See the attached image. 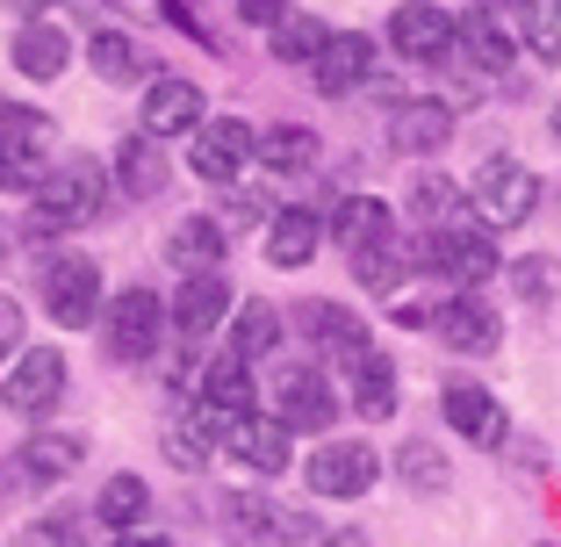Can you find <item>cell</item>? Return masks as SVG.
Returning <instances> with one entry per match:
<instances>
[{
  "label": "cell",
  "mask_w": 561,
  "mask_h": 547,
  "mask_svg": "<svg viewBox=\"0 0 561 547\" xmlns=\"http://www.w3.org/2000/svg\"><path fill=\"white\" fill-rule=\"evenodd\" d=\"M101 202H108V173H101L94 159H66V167L44 173V187L30 195V216H22V224H30L36 238H66V231H80V224H94Z\"/></svg>",
  "instance_id": "obj_1"
},
{
  "label": "cell",
  "mask_w": 561,
  "mask_h": 547,
  "mask_svg": "<svg viewBox=\"0 0 561 547\" xmlns=\"http://www.w3.org/2000/svg\"><path fill=\"white\" fill-rule=\"evenodd\" d=\"M417 266H425L432 282H454L461 296H476L482 282H496V238L482 224H446V231H425L417 238Z\"/></svg>",
  "instance_id": "obj_2"
},
{
  "label": "cell",
  "mask_w": 561,
  "mask_h": 547,
  "mask_svg": "<svg viewBox=\"0 0 561 547\" xmlns=\"http://www.w3.org/2000/svg\"><path fill=\"white\" fill-rule=\"evenodd\" d=\"M50 173V116L30 101H0V187L36 195Z\"/></svg>",
  "instance_id": "obj_3"
},
{
  "label": "cell",
  "mask_w": 561,
  "mask_h": 547,
  "mask_svg": "<svg viewBox=\"0 0 561 547\" xmlns=\"http://www.w3.org/2000/svg\"><path fill=\"white\" fill-rule=\"evenodd\" d=\"M36 296H44L50 324H66V332H87L101 317V266L87 252H50L36 266Z\"/></svg>",
  "instance_id": "obj_4"
},
{
  "label": "cell",
  "mask_w": 561,
  "mask_h": 547,
  "mask_svg": "<svg viewBox=\"0 0 561 547\" xmlns=\"http://www.w3.org/2000/svg\"><path fill=\"white\" fill-rule=\"evenodd\" d=\"M159 339H165V296L159 288H123V296H108V317H101L108 361H151Z\"/></svg>",
  "instance_id": "obj_5"
},
{
  "label": "cell",
  "mask_w": 561,
  "mask_h": 547,
  "mask_svg": "<svg viewBox=\"0 0 561 547\" xmlns=\"http://www.w3.org/2000/svg\"><path fill=\"white\" fill-rule=\"evenodd\" d=\"M381 476V454L367 440H324V447L302 461V482H310L324 504H346V498H367Z\"/></svg>",
  "instance_id": "obj_6"
},
{
  "label": "cell",
  "mask_w": 561,
  "mask_h": 547,
  "mask_svg": "<svg viewBox=\"0 0 561 547\" xmlns=\"http://www.w3.org/2000/svg\"><path fill=\"white\" fill-rule=\"evenodd\" d=\"M66 381H72V367H66L58 346H22L15 367L0 375V403H8L15 418H44L50 403L66 397Z\"/></svg>",
  "instance_id": "obj_7"
},
{
  "label": "cell",
  "mask_w": 561,
  "mask_h": 547,
  "mask_svg": "<svg viewBox=\"0 0 561 547\" xmlns=\"http://www.w3.org/2000/svg\"><path fill=\"white\" fill-rule=\"evenodd\" d=\"M252 159H260V130H252L245 116H209L195 130V145H187V167H195V181H209V187L238 181Z\"/></svg>",
  "instance_id": "obj_8"
},
{
  "label": "cell",
  "mask_w": 561,
  "mask_h": 547,
  "mask_svg": "<svg viewBox=\"0 0 561 547\" xmlns=\"http://www.w3.org/2000/svg\"><path fill=\"white\" fill-rule=\"evenodd\" d=\"M202 123H209V94H202L195 80H181V72H159V80L145 87V109H137V130L145 137H195Z\"/></svg>",
  "instance_id": "obj_9"
},
{
  "label": "cell",
  "mask_w": 561,
  "mask_h": 547,
  "mask_svg": "<svg viewBox=\"0 0 561 547\" xmlns=\"http://www.w3.org/2000/svg\"><path fill=\"white\" fill-rule=\"evenodd\" d=\"M468 202H476V209L490 216V224H526V216L540 209V173L496 151L490 167L476 173V195H468Z\"/></svg>",
  "instance_id": "obj_10"
},
{
  "label": "cell",
  "mask_w": 561,
  "mask_h": 547,
  "mask_svg": "<svg viewBox=\"0 0 561 547\" xmlns=\"http://www.w3.org/2000/svg\"><path fill=\"white\" fill-rule=\"evenodd\" d=\"M274 418L288 432H324L339 418V389H331L317 367H280L274 375Z\"/></svg>",
  "instance_id": "obj_11"
},
{
  "label": "cell",
  "mask_w": 561,
  "mask_h": 547,
  "mask_svg": "<svg viewBox=\"0 0 561 547\" xmlns=\"http://www.w3.org/2000/svg\"><path fill=\"white\" fill-rule=\"evenodd\" d=\"M231 310H238L231 274L216 266V274H187V282L173 288V310H165V317H173V332H181V339H209Z\"/></svg>",
  "instance_id": "obj_12"
},
{
  "label": "cell",
  "mask_w": 561,
  "mask_h": 547,
  "mask_svg": "<svg viewBox=\"0 0 561 547\" xmlns=\"http://www.w3.org/2000/svg\"><path fill=\"white\" fill-rule=\"evenodd\" d=\"M454 30H461V22L446 15V8H432V0H411V8L389 15V44H397V58H411V66H439L446 50H454Z\"/></svg>",
  "instance_id": "obj_13"
},
{
  "label": "cell",
  "mask_w": 561,
  "mask_h": 547,
  "mask_svg": "<svg viewBox=\"0 0 561 547\" xmlns=\"http://www.w3.org/2000/svg\"><path fill=\"white\" fill-rule=\"evenodd\" d=\"M224 454H238V461L252 468V476H280V468L296 461V440H288V425H280L274 411H245L231 418V432H224Z\"/></svg>",
  "instance_id": "obj_14"
},
{
  "label": "cell",
  "mask_w": 561,
  "mask_h": 547,
  "mask_svg": "<svg viewBox=\"0 0 561 547\" xmlns=\"http://www.w3.org/2000/svg\"><path fill=\"white\" fill-rule=\"evenodd\" d=\"M439 411H446V425L461 432L468 447H504V403L482 389V381H446L439 389Z\"/></svg>",
  "instance_id": "obj_15"
},
{
  "label": "cell",
  "mask_w": 561,
  "mask_h": 547,
  "mask_svg": "<svg viewBox=\"0 0 561 547\" xmlns=\"http://www.w3.org/2000/svg\"><path fill=\"white\" fill-rule=\"evenodd\" d=\"M346 403L367 418V425H381V418H397V403H403V375H397V353H381V346H367L360 361L346 367Z\"/></svg>",
  "instance_id": "obj_16"
},
{
  "label": "cell",
  "mask_w": 561,
  "mask_h": 547,
  "mask_svg": "<svg viewBox=\"0 0 561 547\" xmlns=\"http://www.w3.org/2000/svg\"><path fill=\"white\" fill-rule=\"evenodd\" d=\"M375 36H360V30H339L324 50H317V66H310V80H317V94H353V87H367L375 80Z\"/></svg>",
  "instance_id": "obj_17"
},
{
  "label": "cell",
  "mask_w": 561,
  "mask_h": 547,
  "mask_svg": "<svg viewBox=\"0 0 561 547\" xmlns=\"http://www.w3.org/2000/svg\"><path fill=\"white\" fill-rule=\"evenodd\" d=\"M224 252H231V224L224 216H181L165 231V260L181 266V274H216Z\"/></svg>",
  "instance_id": "obj_18"
},
{
  "label": "cell",
  "mask_w": 561,
  "mask_h": 547,
  "mask_svg": "<svg viewBox=\"0 0 561 547\" xmlns=\"http://www.w3.org/2000/svg\"><path fill=\"white\" fill-rule=\"evenodd\" d=\"M432 324H439V339L454 353H496V339H504V324H496V310L482 296H454L432 310Z\"/></svg>",
  "instance_id": "obj_19"
},
{
  "label": "cell",
  "mask_w": 561,
  "mask_h": 547,
  "mask_svg": "<svg viewBox=\"0 0 561 547\" xmlns=\"http://www.w3.org/2000/svg\"><path fill=\"white\" fill-rule=\"evenodd\" d=\"M411 266H417V246H411L403 231H381L375 246H360V252H353V282H360L367 296H397Z\"/></svg>",
  "instance_id": "obj_20"
},
{
  "label": "cell",
  "mask_w": 561,
  "mask_h": 547,
  "mask_svg": "<svg viewBox=\"0 0 561 547\" xmlns=\"http://www.w3.org/2000/svg\"><path fill=\"white\" fill-rule=\"evenodd\" d=\"M108 181L123 187V195H137V202H151L165 187V145L159 137H145V130H130L116 145V159H108Z\"/></svg>",
  "instance_id": "obj_21"
},
{
  "label": "cell",
  "mask_w": 561,
  "mask_h": 547,
  "mask_svg": "<svg viewBox=\"0 0 561 547\" xmlns=\"http://www.w3.org/2000/svg\"><path fill=\"white\" fill-rule=\"evenodd\" d=\"M66 66H72V36L58 30L50 15H36V22L15 30V72H22V80H58Z\"/></svg>",
  "instance_id": "obj_22"
},
{
  "label": "cell",
  "mask_w": 561,
  "mask_h": 547,
  "mask_svg": "<svg viewBox=\"0 0 561 547\" xmlns=\"http://www.w3.org/2000/svg\"><path fill=\"white\" fill-rule=\"evenodd\" d=\"M296 324L310 332V346H317V353H339L346 367L367 353V324H360L353 310H339V303H302V317H296Z\"/></svg>",
  "instance_id": "obj_23"
},
{
  "label": "cell",
  "mask_w": 561,
  "mask_h": 547,
  "mask_svg": "<svg viewBox=\"0 0 561 547\" xmlns=\"http://www.w3.org/2000/svg\"><path fill=\"white\" fill-rule=\"evenodd\" d=\"M446 137H454V101H397V116H389L397 151H439Z\"/></svg>",
  "instance_id": "obj_24"
},
{
  "label": "cell",
  "mask_w": 561,
  "mask_h": 547,
  "mask_svg": "<svg viewBox=\"0 0 561 547\" xmlns=\"http://www.w3.org/2000/svg\"><path fill=\"white\" fill-rule=\"evenodd\" d=\"M454 44H468V58H476L482 72H504V66H512V50H518V15H490V8H476V15L454 30Z\"/></svg>",
  "instance_id": "obj_25"
},
{
  "label": "cell",
  "mask_w": 561,
  "mask_h": 547,
  "mask_svg": "<svg viewBox=\"0 0 561 547\" xmlns=\"http://www.w3.org/2000/svg\"><path fill=\"white\" fill-rule=\"evenodd\" d=\"M317 246H324V224H317L310 209H280V216H266V260H274V266H310Z\"/></svg>",
  "instance_id": "obj_26"
},
{
  "label": "cell",
  "mask_w": 561,
  "mask_h": 547,
  "mask_svg": "<svg viewBox=\"0 0 561 547\" xmlns=\"http://www.w3.org/2000/svg\"><path fill=\"white\" fill-rule=\"evenodd\" d=\"M145 512H151V482H145V476H130V468H123V476L101 482L94 518H101L108 533H137V526H145Z\"/></svg>",
  "instance_id": "obj_27"
},
{
  "label": "cell",
  "mask_w": 561,
  "mask_h": 547,
  "mask_svg": "<svg viewBox=\"0 0 561 547\" xmlns=\"http://www.w3.org/2000/svg\"><path fill=\"white\" fill-rule=\"evenodd\" d=\"M195 403H209V411H224V418H245L252 411V367L238 361V353L209 361V375L195 381Z\"/></svg>",
  "instance_id": "obj_28"
},
{
  "label": "cell",
  "mask_w": 561,
  "mask_h": 547,
  "mask_svg": "<svg viewBox=\"0 0 561 547\" xmlns=\"http://www.w3.org/2000/svg\"><path fill=\"white\" fill-rule=\"evenodd\" d=\"M331 231H339L346 252H360V246H375L381 231H397V209H389L381 195H346L339 209H331Z\"/></svg>",
  "instance_id": "obj_29"
},
{
  "label": "cell",
  "mask_w": 561,
  "mask_h": 547,
  "mask_svg": "<svg viewBox=\"0 0 561 547\" xmlns=\"http://www.w3.org/2000/svg\"><path fill=\"white\" fill-rule=\"evenodd\" d=\"M87 440L80 432H36V440H22V476L30 482H66L72 468H80Z\"/></svg>",
  "instance_id": "obj_30"
},
{
  "label": "cell",
  "mask_w": 561,
  "mask_h": 547,
  "mask_svg": "<svg viewBox=\"0 0 561 547\" xmlns=\"http://www.w3.org/2000/svg\"><path fill=\"white\" fill-rule=\"evenodd\" d=\"M317 159H324V145H317V130H302V123H274V130L260 137V167L266 173H310Z\"/></svg>",
  "instance_id": "obj_31"
},
{
  "label": "cell",
  "mask_w": 561,
  "mask_h": 547,
  "mask_svg": "<svg viewBox=\"0 0 561 547\" xmlns=\"http://www.w3.org/2000/svg\"><path fill=\"white\" fill-rule=\"evenodd\" d=\"M266 44H274V58L280 66H317V50L331 44V30L317 15H302V8H288V15L266 30Z\"/></svg>",
  "instance_id": "obj_32"
},
{
  "label": "cell",
  "mask_w": 561,
  "mask_h": 547,
  "mask_svg": "<svg viewBox=\"0 0 561 547\" xmlns=\"http://www.w3.org/2000/svg\"><path fill=\"white\" fill-rule=\"evenodd\" d=\"M87 66H94L108 87H130V80H145V50H137L123 30H94L87 36Z\"/></svg>",
  "instance_id": "obj_33"
},
{
  "label": "cell",
  "mask_w": 561,
  "mask_h": 547,
  "mask_svg": "<svg viewBox=\"0 0 561 547\" xmlns=\"http://www.w3.org/2000/svg\"><path fill=\"white\" fill-rule=\"evenodd\" d=\"M280 346V310L274 303H245V310H238V324H231V346L224 353H238V361H266V353Z\"/></svg>",
  "instance_id": "obj_34"
},
{
  "label": "cell",
  "mask_w": 561,
  "mask_h": 547,
  "mask_svg": "<svg viewBox=\"0 0 561 547\" xmlns=\"http://www.w3.org/2000/svg\"><path fill=\"white\" fill-rule=\"evenodd\" d=\"M224 533H231V540H274L280 533V512L274 504L260 498V490H231V498H224Z\"/></svg>",
  "instance_id": "obj_35"
},
{
  "label": "cell",
  "mask_w": 561,
  "mask_h": 547,
  "mask_svg": "<svg viewBox=\"0 0 561 547\" xmlns=\"http://www.w3.org/2000/svg\"><path fill=\"white\" fill-rule=\"evenodd\" d=\"M411 209L425 231H446V224H468V195L454 181H439V173H425V181L411 187Z\"/></svg>",
  "instance_id": "obj_36"
},
{
  "label": "cell",
  "mask_w": 561,
  "mask_h": 547,
  "mask_svg": "<svg viewBox=\"0 0 561 547\" xmlns=\"http://www.w3.org/2000/svg\"><path fill=\"white\" fill-rule=\"evenodd\" d=\"M397 482H403V490H417V498H439L446 482H454V468H446L439 447L411 440V447H397Z\"/></svg>",
  "instance_id": "obj_37"
},
{
  "label": "cell",
  "mask_w": 561,
  "mask_h": 547,
  "mask_svg": "<svg viewBox=\"0 0 561 547\" xmlns=\"http://www.w3.org/2000/svg\"><path fill=\"white\" fill-rule=\"evenodd\" d=\"M512 288L526 303H554V288H561V266L547 260V252H526V260H512Z\"/></svg>",
  "instance_id": "obj_38"
},
{
  "label": "cell",
  "mask_w": 561,
  "mask_h": 547,
  "mask_svg": "<svg viewBox=\"0 0 561 547\" xmlns=\"http://www.w3.org/2000/svg\"><path fill=\"white\" fill-rule=\"evenodd\" d=\"M22 353V303L0 296V361H15Z\"/></svg>",
  "instance_id": "obj_39"
},
{
  "label": "cell",
  "mask_w": 561,
  "mask_h": 547,
  "mask_svg": "<svg viewBox=\"0 0 561 547\" xmlns=\"http://www.w3.org/2000/svg\"><path fill=\"white\" fill-rule=\"evenodd\" d=\"M165 454H173V468H187V476H195V468H202V454H209V447H202V440H195V432H165Z\"/></svg>",
  "instance_id": "obj_40"
},
{
  "label": "cell",
  "mask_w": 561,
  "mask_h": 547,
  "mask_svg": "<svg viewBox=\"0 0 561 547\" xmlns=\"http://www.w3.org/2000/svg\"><path fill=\"white\" fill-rule=\"evenodd\" d=\"M533 58L561 66V15H540V22H533Z\"/></svg>",
  "instance_id": "obj_41"
},
{
  "label": "cell",
  "mask_w": 561,
  "mask_h": 547,
  "mask_svg": "<svg viewBox=\"0 0 561 547\" xmlns=\"http://www.w3.org/2000/svg\"><path fill=\"white\" fill-rule=\"evenodd\" d=\"M231 8H238L245 22H260V30H274V22L288 15V0H231Z\"/></svg>",
  "instance_id": "obj_42"
},
{
  "label": "cell",
  "mask_w": 561,
  "mask_h": 547,
  "mask_svg": "<svg viewBox=\"0 0 561 547\" xmlns=\"http://www.w3.org/2000/svg\"><path fill=\"white\" fill-rule=\"evenodd\" d=\"M108 547H181V540H165V533H145V526H137V533H116Z\"/></svg>",
  "instance_id": "obj_43"
},
{
  "label": "cell",
  "mask_w": 561,
  "mask_h": 547,
  "mask_svg": "<svg viewBox=\"0 0 561 547\" xmlns=\"http://www.w3.org/2000/svg\"><path fill=\"white\" fill-rule=\"evenodd\" d=\"M317 547H375V540H367L360 526H339V533H324V540H317Z\"/></svg>",
  "instance_id": "obj_44"
},
{
  "label": "cell",
  "mask_w": 561,
  "mask_h": 547,
  "mask_svg": "<svg viewBox=\"0 0 561 547\" xmlns=\"http://www.w3.org/2000/svg\"><path fill=\"white\" fill-rule=\"evenodd\" d=\"M482 8H490V15H518V22L533 15V0H482Z\"/></svg>",
  "instance_id": "obj_45"
},
{
  "label": "cell",
  "mask_w": 561,
  "mask_h": 547,
  "mask_svg": "<svg viewBox=\"0 0 561 547\" xmlns=\"http://www.w3.org/2000/svg\"><path fill=\"white\" fill-rule=\"evenodd\" d=\"M8 8H15V15H30V22H36V15H50V0H8Z\"/></svg>",
  "instance_id": "obj_46"
},
{
  "label": "cell",
  "mask_w": 561,
  "mask_h": 547,
  "mask_svg": "<svg viewBox=\"0 0 561 547\" xmlns=\"http://www.w3.org/2000/svg\"><path fill=\"white\" fill-rule=\"evenodd\" d=\"M8 246H15V238H8V231H0V260H8Z\"/></svg>",
  "instance_id": "obj_47"
},
{
  "label": "cell",
  "mask_w": 561,
  "mask_h": 547,
  "mask_svg": "<svg viewBox=\"0 0 561 547\" xmlns=\"http://www.w3.org/2000/svg\"><path fill=\"white\" fill-rule=\"evenodd\" d=\"M554 137H561V101H554Z\"/></svg>",
  "instance_id": "obj_48"
},
{
  "label": "cell",
  "mask_w": 561,
  "mask_h": 547,
  "mask_svg": "<svg viewBox=\"0 0 561 547\" xmlns=\"http://www.w3.org/2000/svg\"><path fill=\"white\" fill-rule=\"evenodd\" d=\"M554 15H561V0H554Z\"/></svg>",
  "instance_id": "obj_49"
}]
</instances>
